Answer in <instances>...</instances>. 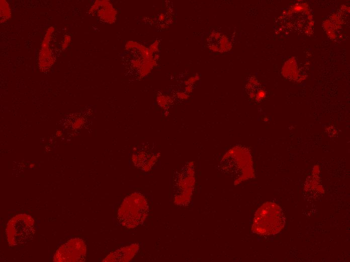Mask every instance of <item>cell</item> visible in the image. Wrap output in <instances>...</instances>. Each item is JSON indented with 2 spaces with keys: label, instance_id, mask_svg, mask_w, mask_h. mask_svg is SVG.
I'll use <instances>...</instances> for the list:
<instances>
[{
  "label": "cell",
  "instance_id": "6da1fadb",
  "mask_svg": "<svg viewBox=\"0 0 350 262\" xmlns=\"http://www.w3.org/2000/svg\"><path fill=\"white\" fill-rule=\"evenodd\" d=\"M285 225V217L281 207L274 202H267L256 211L251 230L259 235H273L281 232Z\"/></svg>",
  "mask_w": 350,
  "mask_h": 262
},
{
  "label": "cell",
  "instance_id": "7a4b0ae2",
  "mask_svg": "<svg viewBox=\"0 0 350 262\" xmlns=\"http://www.w3.org/2000/svg\"><path fill=\"white\" fill-rule=\"evenodd\" d=\"M119 211V220L128 227H134L144 220L148 206L144 198L140 195H130L125 199Z\"/></svg>",
  "mask_w": 350,
  "mask_h": 262
},
{
  "label": "cell",
  "instance_id": "3957f363",
  "mask_svg": "<svg viewBox=\"0 0 350 262\" xmlns=\"http://www.w3.org/2000/svg\"><path fill=\"white\" fill-rule=\"evenodd\" d=\"M1 22L7 21L11 17V12L9 4L6 1H1Z\"/></svg>",
  "mask_w": 350,
  "mask_h": 262
},
{
  "label": "cell",
  "instance_id": "277c9868",
  "mask_svg": "<svg viewBox=\"0 0 350 262\" xmlns=\"http://www.w3.org/2000/svg\"><path fill=\"white\" fill-rule=\"evenodd\" d=\"M70 41V37L65 36L63 42V47H66Z\"/></svg>",
  "mask_w": 350,
  "mask_h": 262
}]
</instances>
